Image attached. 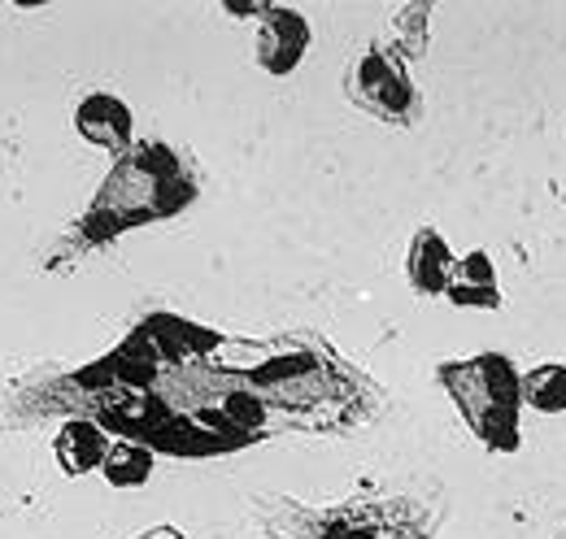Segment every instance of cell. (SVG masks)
Listing matches in <instances>:
<instances>
[{
    "mask_svg": "<svg viewBox=\"0 0 566 539\" xmlns=\"http://www.w3.org/2000/svg\"><path fill=\"white\" fill-rule=\"evenodd\" d=\"M144 539H179L175 531H153V536H144Z\"/></svg>",
    "mask_w": 566,
    "mask_h": 539,
    "instance_id": "12",
    "label": "cell"
},
{
    "mask_svg": "<svg viewBox=\"0 0 566 539\" xmlns=\"http://www.w3.org/2000/svg\"><path fill=\"white\" fill-rule=\"evenodd\" d=\"M222 418L235 422L240 431H253V426L262 422V404L249 401V397H227V401H222Z\"/></svg>",
    "mask_w": 566,
    "mask_h": 539,
    "instance_id": "11",
    "label": "cell"
},
{
    "mask_svg": "<svg viewBox=\"0 0 566 539\" xmlns=\"http://www.w3.org/2000/svg\"><path fill=\"white\" fill-rule=\"evenodd\" d=\"M453 305H467V309H501V287H496V266L489 253H467L458 266H453V283L444 292Z\"/></svg>",
    "mask_w": 566,
    "mask_h": 539,
    "instance_id": "7",
    "label": "cell"
},
{
    "mask_svg": "<svg viewBox=\"0 0 566 539\" xmlns=\"http://www.w3.org/2000/svg\"><path fill=\"white\" fill-rule=\"evenodd\" d=\"M74 127L87 144H96L105 152H127L136 118H132L127 101H118L114 92H92V96H83L74 105Z\"/></svg>",
    "mask_w": 566,
    "mask_h": 539,
    "instance_id": "3",
    "label": "cell"
},
{
    "mask_svg": "<svg viewBox=\"0 0 566 539\" xmlns=\"http://www.w3.org/2000/svg\"><path fill=\"white\" fill-rule=\"evenodd\" d=\"M423 22H427V9H419V4H415V9H406V13L397 18V35L410 44V49H406L410 57H415V53H423V44H427V27H423Z\"/></svg>",
    "mask_w": 566,
    "mask_h": 539,
    "instance_id": "10",
    "label": "cell"
},
{
    "mask_svg": "<svg viewBox=\"0 0 566 539\" xmlns=\"http://www.w3.org/2000/svg\"><path fill=\"white\" fill-rule=\"evenodd\" d=\"M109 435L96 426V422H87V418H71L62 431H57V462H62V471L71 474V478H83V474L101 471L105 466V453H109Z\"/></svg>",
    "mask_w": 566,
    "mask_h": 539,
    "instance_id": "6",
    "label": "cell"
},
{
    "mask_svg": "<svg viewBox=\"0 0 566 539\" xmlns=\"http://www.w3.org/2000/svg\"><path fill=\"white\" fill-rule=\"evenodd\" d=\"M518 401L536 413H566V361H545L518 374Z\"/></svg>",
    "mask_w": 566,
    "mask_h": 539,
    "instance_id": "8",
    "label": "cell"
},
{
    "mask_svg": "<svg viewBox=\"0 0 566 539\" xmlns=\"http://www.w3.org/2000/svg\"><path fill=\"white\" fill-rule=\"evenodd\" d=\"M563 539H566V536H563Z\"/></svg>",
    "mask_w": 566,
    "mask_h": 539,
    "instance_id": "13",
    "label": "cell"
},
{
    "mask_svg": "<svg viewBox=\"0 0 566 539\" xmlns=\"http://www.w3.org/2000/svg\"><path fill=\"white\" fill-rule=\"evenodd\" d=\"M101 474L114 487H140V483H148V474H153V453L144 444H136V440H114L109 453H105Z\"/></svg>",
    "mask_w": 566,
    "mask_h": 539,
    "instance_id": "9",
    "label": "cell"
},
{
    "mask_svg": "<svg viewBox=\"0 0 566 539\" xmlns=\"http://www.w3.org/2000/svg\"><path fill=\"white\" fill-rule=\"evenodd\" d=\"M349 101L384 123H410L415 118L419 96H415V83L406 74V62L397 57V49L370 44L357 57L349 66Z\"/></svg>",
    "mask_w": 566,
    "mask_h": 539,
    "instance_id": "2",
    "label": "cell"
},
{
    "mask_svg": "<svg viewBox=\"0 0 566 539\" xmlns=\"http://www.w3.org/2000/svg\"><path fill=\"white\" fill-rule=\"evenodd\" d=\"M453 266H458V257L449 253L444 235L436 226H419L415 240H410V283H415V292L444 296L449 283H453Z\"/></svg>",
    "mask_w": 566,
    "mask_h": 539,
    "instance_id": "5",
    "label": "cell"
},
{
    "mask_svg": "<svg viewBox=\"0 0 566 539\" xmlns=\"http://www.w3.org/2000/svg\"><path fill=\"white\" fill-rule=\"evenodd\" d=\"M440 383L453 392L462 418L489 448H518V374L501 352H484L462 366H440Z\"/></svg>",
    "mask_w": 566,
    "mask_h": 539,
    "instance_id": "1",
    "label": "cell"
},
{
    "mask_svg": "<svg viewBox=\"0 0 566 539\" xmlns=\"http://www.w3.org/2000/svg\"><path fill=\"white\" fill-rule=\"evenodd\" d=\"M305 49H310V22L301 18V13H292V9H266L262 13V31H258V62L271 70V74H292V70L301 66V57H305Z\"/></svg>",
    "mask_w": 566,
    "mask_h": 539,
    "instance_id": "4",
    "label": "cell"
}]
</instances>
